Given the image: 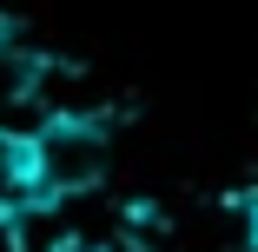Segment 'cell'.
Masks as SVG:
<instances>
[{
	"mask_svg": "<svg viewBox=\"0 0 258 252\" xmlns=\"http://www.w3.org/2000/svg\"><path fill=\"white\" fill-rule=\"evenodd\" d=\"M27 160H33V192L40 206H60V199H80L106 179L113 166V139L93 113H46L27 133Z\"/></svg>",
	"mask_w": 258,
	"mask_h": 252,
	"instance_id": "6da1fadb",
	"label": "cell"
},
{
	"mask_svg": "<svg viewBox=\"0 0 258 252\" xmlns=\"http://www.w3.org/2000/svg\"><path fill=\"white\" fill-rule=\"evenodd\" d=\"M40 213V192H33V160H27V133L0 126V226H14Z\"/></svg>",
	"mask_w": 258,
	"mask_h": 252,
	"instance_id": "7a4b0ae2",
	"label": "cell"
},
{
	"mask_svg": "<svg viewBox=\"0 0 258 252\" xmlns=\"http://www.w3.org/2000/svg\"><path fill=\"white\" fill-rule=\"evenodd\" d=\"M60 252H119V245H99V239H67Z\"/></svg>",
	"mask_w": 258,
	"mask_h": 252,
	"instance_id": "3957f363",
	"label": "cell"
},
{
	"mask_svg": "<svg viewBox=\"0 0 258 252\" xmlns=\"http://www.w3.org/2000/svg\"><path fill=\"white\" fill-rule=\"evenodd\" d=\"M245 226H251V252H258V199H251V213H245Z\"/></svg>",
	"mask_w": 258,
	"mask_h": 252,
	"instance_id": "277c9868",
	"label": "cell"
}]
</instances>
